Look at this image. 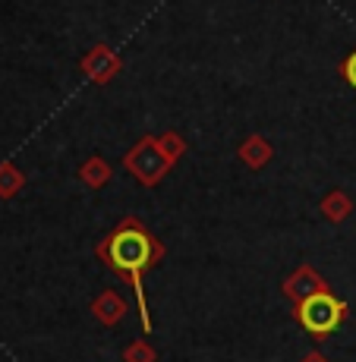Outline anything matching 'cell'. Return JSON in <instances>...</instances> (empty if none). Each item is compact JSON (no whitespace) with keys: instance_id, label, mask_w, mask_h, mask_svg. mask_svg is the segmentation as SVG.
Segmentation results:
<instances>
[{"instance_id":"8","label":"cell","mask_w":356,"mask_h":362,"mask_svg":"<svg viewBox=\"0 0 356 362\" xmlns=\"http://www.w3.org/2000/svg\"><path fill=\"white\" fill-rule=\"evenodd\" d=\"M344 208H347V202H344V196H340V192H334V196L325 202V214H328V211L340 214V211H344Z\"/></svg>"},{"instance_id":"4","label":"cell","mask_w":356,"mask_h":362,"mask_svg":"<svg viewBox=\"0 0 356 362\" xmlns=\"http://www.w3.org/2000/svg\"><path fill=\"white\" fill-rule=\"evenodd\" d=\"M82 66H86V73L92 76L95 82H108L110 76L117 73V57L108 51L104 45H98L92 54H88L86 60H82Z\"/></svg>"},{"instance_id":"7","label":"cell","mask_w":356,"mask_h":362,"mask_svg":"<svg viewBox=\"0 0 356 362\" xmlns=\"http://www.w3.org/2000/svg\"><path fill=\"white\" fill-rule=\"evenodd\" d=\"M340 73H344V82H347V86L356 88V51L344 60V64H340Z\"/></svg>"},{"instance_id":"5","label":"cell","mask_w":356,"mask_h":362,"mask_svg":"<svg viewBox=\"0 0 356 362\" xmlns=\"http://www.w3.org/2000/svg\"><path fill=\"white\" fill-rule=\"evenodd\" d=\"M240 155H243V161L246 164H253V167H262L265 161L271 158V148H268V142L259 136H253V139H246L243 142V148H240Z\"/></svg>"},{"instance_id":"3","label":"cell","mask_w":356,"mask_h":362,"mask_svg":"<svg viewBox=\"0 0 356 362\" xmlns=\"http://www.w3.org/2000/svg\"><path fill=\"white\" fill-rule=\"evenodd\" d=\"M171 161H173V158L161 148V142H151V139H142V142H139L136 148L130 151V158H127V164L132 167V173H136L145 186L158 183V180L164 177V170L171 167Z\"/></svg>"},{"instance_id":"2","label":"cell","mask_w":356,"mask_h":362,"mask_svg":"<svg viewBox=\"0 0 356 362\" xmlns=\"http://www.w3.org/2000/svg\"><path fill=\"white\" fill-rule=\"evenodd\" d=\"M347 309H350V305L334 296L331 290H316L312 296L297 303V322H299V328L309 331L316 340H325L340 328Z\"/></svg>"},{"instance_id":"6","label":"cell","mask_w":356,"mask_h":362,"mask_svg":"<svg viewBox=\"0 0 356 362\" xmlns=\"http://www.w3.org/2000/svg\"><path fill=\"white\" fill-rule=\"evenodd\" d=\"M108 177H110V167L104 164V161H92V164H86V180H88V183H104Z\"/></svg>"},{"instance_id":"1","label":"cell","mask_w":356,"mask_h":362,"mask_svg":"<svg viewBox=\"0 0 356 362\" xmlns=\"http://www.w3.org/2000/svg\"><path fill=\"white\" fill-rule=\"evenodd\" d=\"M98 255L108 262V268L114 271L120 281H127L132 287V293L139 299V315H142V328L151 331V318H149V305H145L142 293V274L151 264L161 262L164 249L136 218H127L114 227L101 243H98Z\"/></svg>"}]
</instances>
